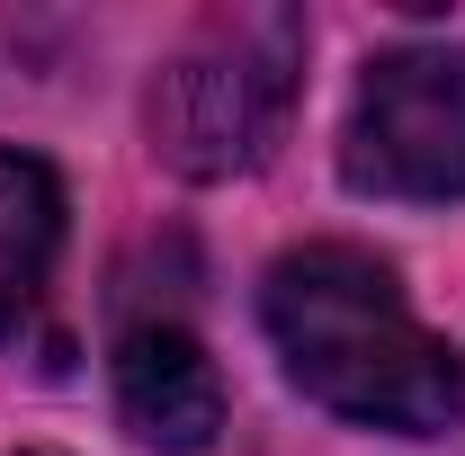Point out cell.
Masks as SVG:
<instances>
[{"mask_svg": "<svg viewBox=\"0 0 465 456\" xmlns=\"http://www.w3.org/2000/svg\"><path fill=\"white\" fill-rule=\"evenodd\" d=\"M260 322L295 394L358 430L439 439L465 411V358L403 304L394 269L358 242H304L260 286Z\"/></svg>", "mask_w": 465, "mask_h": 456, "instance_id": "6da1fadb", "label": "cell"}, {"mask_svg": "<svg viewBox=\"0 0 465 456\" xmlns=\"http://www.w3.org/2000/svg\"><path fill=\"white\" fill-rule=\"evenodd\" d=\"M295 63H304V18L251 9L215 18L188 55L153 81V153L179 179H242L269 162L295 108Z\"/></svg>", "mask_w": 465, "mask_h": 456, "instance_id": "7a4b0ae2", "label": "cell"}, {"mask_svg": "<svg viewBox=\"0 0 465 456\" xmlns=\"http://www.w3.org/2000/svg\"><path fill=\"white\" fill-rule=\"evenodd\" d=\"M116 411L143 448L197 456L224 430V376H215L206 341L179 332V322H134L116 341Z\"/></svg>", "mask_w": 465, "mask_h": 456, "instance_id": "277c9868", "label": "cell"}, {"mask_svg": "<svg viewBox=\"0 0 465 456\" xmlns=\"http://www.w3.org/2000/svg\"><path fill=\"white\" fill-rule=\"evenodd\" d=\"M63 251V179L36 153H0V341L36 313Z\"/></svg>", "mask_w": 465, "mask_h": 456, "instance_id": "5b68a950", "label": "cell"}, {"mask_svg": "<svg viewBox=\"0 0 465 456\" xmlns=\"http://www.w3.org/2000/svg\"><path fill=\"white\" fill-rule=\"evenodd\" d=\"M341 179L385 206L465 197V45H394L358 72L341 125Z\"/></svg>", "mask_w": 465, "mask_h": 456, "instance_id": "3957f363", "label": "cell"}]
</instances>
